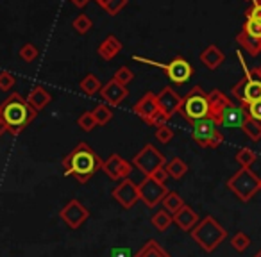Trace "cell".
Instances as JSON below:
<instances>
[{"label": "cell", "mask_w": 261, "mask_h": 257, "mask_svg": "<svg viewBox=\"0 0 261 257\" xmlns=\"http://www.w3.org/2000/svg\"><path fill=\"white\" fill-rule=\"evenodd\" d=\"M109 255H111V257H135L133 253H130V250L125 248V246H118V248H113Z\"/></svg>", "instance_id": "ee69618b"}, {"label": "cell", "mask_w": 261, "mask_h": 257, "mask_svg": "<svg viewBox=\"0 0 261 257\" xmlns=\"http://www.w3.org/2000/svg\"><path fill=\"white\" fill-rule=\"evenodd\" d=\"M150 223H152V227L156 229L158 232H165L172 223H174V216H172L168 211L160 209V211H156V214H152Z\"/></svg>", "instance_id": "d4e9b609"}, {"label": "cell", "mask_w": 261, "mask_h": 257, "mask_svg": "<svg viewBox=\"0 0 261 257\" xmlns=\"http://www.w3.org/2000/svg\"><path fill=\"white\" fill-rule=\"evenodd\" d=\"M120 52H122V41H120L115 34H109V36L97 47V54L100 55L104 61L115 59Z\"/></svg>", "instance_id": "d6986e66"}, {"label": "cell", "mask_w": 261, "mask_h": 257, "mask_svg": "<svg viewBox=\"0 0 261 257\" xmlns=\"http://www.w3.org/2000/svg\"><path fill=\"white\" fill-rule=\"evenodd\" d=\"M250 72H252L254 75H257V77H259V79H261V65H259V66H256V68H252V70H250Z\"/></svg>", "instance_id": "7dc6e473"}, {"label": "cell", "mask_w": 261, "mask_h": 257, "mask_svg": "<svg viewBox=\"0 0 261 257\" xmlns=\"http://www.w3.org/2000/svg\"><path fill=\"white\" fill-rule=\"evenodd\" d=\"M247 120H249V112H247L245 105H236L234 102H231L222 109V112L217 118V123L220 127H229V129H242Z\"/></svg>", "instance_id": "4fadbf2b"}, {"label": "cell", "mask_w": 261, "mask_h": 257, "mask_svg": "<svg viewBox=\"0 0 261 257\" xmlns=\"http://www.w3.org/2000/svg\"><path fill=\"white\" fill-rule=\"evenodd\" d=\"M127 95H129L127 86L116 82L115 79L108 80V82H106L104 86H102V90H100V97L106 100V104L113 105V107H116V105L122 104V102L127 98Z\"/></svg>", "instance_id": "e0dca14e"}, {"label": "cell", "mask_w": 261, "mask_h": 257, "mask_svg": "<svg viewBox=\"0 0 261 257\" xmlns=\"http://www.w3.org/2000/svg\"><path fill=\"white\" fill-rule=\"evenodd\" d=\"M236 43H240V47L245 48L252 58H256L257 54H261V41L247 36L243 31H240V33L236 34Z\"/></svg>", "instance_id": "cb8c5ba5"}, {"label": "cell", "mask_w": 261, "mask_h": 257, "mask_svg": "<svg viewBox=\"0 0 261 257\" xmlns=\"http://www.w3.org/2000/svg\"><path fill=\"white\" fill-rule=\"evenodd\" d=\"M93 115H95V120H97L98 125H108L113 118V111L108 104H98L97 107L93 109Z\"/></svg>", "instance_id": "1f68e13d"}, {"label": "cell", "mask_w": 261, "mask_h": 257, "mask_svg": "<svg viewBox=\"0 0 261 257\" xmlns=\"http://www.w3.org/2000/svg\"><path fill=\"white\" fill-rule=\"evenodd\" d=\"M133 111L138 118H142L145 123L152 127L165 125L168 122V118L160 111V105H158V97L152 91H147L135 105H133Z\"/></svg>", "instance_id": "52a82bcc"}, {"label": "cell", "mask_w": 261, "mask_h": 257, "mask_svg": "<svg viewBox=\"0 0 261 257\" xmlns=\"http://www.w3.org/2000/svg\"><path fill=\"white\" fill-rule=\"evenodd\" d=\"M111 196L123 209H133L140 202L138 184L135 181H130V179H123V181L118 182V186L113 188Z\"/></svg>", "instance_id": "7c38bea8"}, {"label": "cell", "mask_w": 261, "mask_h": 257, "mask_svg": "<svg viewBox=\"0 0 261 257\" xmlns=\"http://www.w3.org/2000/svg\"><path fill=\"white\" fill-rule=\"evenodd\" d=\"M0 115L6 123L8 134L18 136L34 122L38 111L20 93H13L0 104Z\"/></svg>", "instance_id": "6da1fadb"}, {"label": "cell", "mask_w": 261, "mask_h": 257, "mask_svg": "<svg viewBox=\"0 0 261 257\" xmlns=\"http://www.w3.org/2000/svg\"><path fill=\"white\" fill-rule=\"evenodd\" d=\"M207 97H210V107H211V112H210V118H213L215 122H217L218 115L222 112V109L225 107V105H229L232 100H229L227 95H224L220 90H213L207 93Z\"/></svg>", "instance_id": "7402d4cb"}, {"label": "cell", "mask_w": 261, "mask_h": 257, "mask_svg": "<svg viewBox=\"0 0 261 257\" xmlns=\"http://www.w3.org/2000/svg\"><path fill=\"white\" fill-rule=\"evenodd\" d=\"M210 97L200 86H195L182 97L181 105H179L177 115H181L186 122L195 123L199 120L210 118Z\"/></svg>", "instance_id": "277c9868"}, {"label": "cell", "mask_w": 261, "mask_h": 257, "mask_svg": "<svg viewBox=\"0 0 261 257\" xmlns=\"http://www.w3.org/2000/svg\"><path fill=\"white\" fill-rule=\"evenodd\" d=\"M135 257H170V253H168L156 239H149V241L135 253Z\"/></svg>", "instance_id": "603a6c76"}, {"label": "cell", "mask_w": 261, "mask_h": 257, "mask_svg": "<svg viewBox=\"0 0 261 257\" xmlns=\"http://www.w3.org/2000/svg\"><path fill=\"white\" fill-rule=\"evenodd\" d=\"M59 216H61V220L66 223V227L75 231V229H79L81 225L90 218V211H88V207H84L77 198H72L61 211H59Z\"/></svg>", "instance_id": "5bb4252c"}, {"label": "cell", "mask_w": 261, "mask_h": 257, "mask_svg": "<svg viewBox=\"0 0 261 257\" xmlns=\"http://www.w3.org/2000/svg\"><path fill=\"white\" fill-rule=\"evenodd\" d=\"M259 191H261V179H259Z\"/></svg>", "instance_id": "816d5d0a"}, {"label": "cell", "mask_w": 261, "mask_h": 257, "mask_svg": "<svg viewBox=\"0 0 261 257\" xmlns=\"http://www.w3.org/2000/svg\"><path fill=\"white\" fill-rule=\"evenodd\" d=\"M150 177H152L154 181H158V182H161V184H165V182H167V179L170 177V175H168L167 168H165V166H161L160 170H156V172H154V174L150 175Z\"/></svg>", "instance_id": "7bdbcfd3"}, {"label": "cell", "mask_w": 261, "mask_h": 257, "mask_svg": "<svg viewBox=\"0 0 261 257\" xmlns=\"http://www.w3.org/2000/svg\"><path fill=\"white\" fill-rule=\"evenodd\" d=\"M102 163L104 161L95 154V150L86 141H81L72 152L63 157L65 175L75 177L81 184H86L95 175V172L102 170Z\"/></svg>", "instance_id": "7a4b0ae2"}, {"label": "cell", "mask_w": 261, "mask_h": 257, "mask_svg": "<svg viewBox=\"0 0 261 257\" xmlns=\"http://www.w3.org/2000/svg\"><path fill=\"white\" fill-rule=\"evenodd\" d=\"M18 58L22 59V61H25V63H33L34 59L38 58V48H36V45L25 43V45H23V47L18 50Z\"/></svg>", "instance_id": "f35d334b"}, {"label": "cell", "mask_w": 261, "mask_h": 257, "mask_svg": "<svg viewBox=\"0 0 261 257\" xmlns=\"http://www.w3.org/2000/svg\"><path fill=\"white\" fill-rule=\"evenodd\" d=\"M77 125H79V129H81V131H84V132H91V131H93L95 127L98 125L97 120H95L93 111H84L83 115L77 118Z\"/></svg>", "instance_id": "4dcf8cb0"}, {"label": "cell", "mask_w": 261, "mask_h": 257, "mask_svg": "<svg viewBox=\"0 0 261 257\" xmlns=\"http://www.w3.org/2000/svg\"><path fill=\"white\" fill-rule=\"evenodd\" d=\"M27 102H29V104L33 105V107L36 109L38 112H40V111H43V109L47 107L48 104H50L52 97H50V93L45 90V88L34 86L33 90H31V93L27 95Z\"/></svg>", "instance_id": "44dd1931"}, {"label": "cell", "mask_w": 261, "mask_h": 257, "mask_svg": "<svg viewBox=\"0 0 261 257\" xmlns=\"http://www.w3.org/2000/svg\"><path fill=\"white\" fill-rule=\"evenodd\" d=\"M138 193H140V200H142L147 207L152 209V207H156L158 204L163 202L168 189H167V186L154 181L152 177H145L138 184Z\"/></svg>", "instance_id": "8fae6325"}, {"label": "cell", "mask_w": 261, "mask_h": 257, "mask_svg": "<svg viewBox=\"0 0 261 257\" xmlns=\"http://www.w3.org/2000/svg\"><path fill=\"white\" fill-rule=\"evenodd\" d=\"M245 16L250 20H256V22H261V4H252L249 9L245 11Z\"/></svg>", "instance_id": "b9f144b4"}, {"label": "cell", "mask_w": 261, "mask_h": 257, "mask_svg": "<svg viewBox=\"0 0 261 257\" xmlns=\"http://www.w3.org/2000/svg\"><path fill=\"white\" fill-rule=\"evenodd\" d=\"M72 27L75 29L77 34H86L93 27V22H91V18L88 15H77L72 22Z\"/></svg>", "instance_id": "e575fe53"}, {"label": "cell", "mask_w": 261, "mask_h": 257, "mask_svg": "<svg viewBox=\"0 0 261 257\" xmlns=\"http://www.w3.org/2000/svg\"><path fill=\"white\" fill-rule=\"evenodd\" d=\"M161 206H163L165 211H168L170 214H175L179 209H181L182 206H186L185 200H182V196L179 195L177 191H168L167 195H165L163 202H161Z\"/></svg>", "instance_id": "4316f807"}, {"label": "cell", "mask_w": 261, "mask_h": 257, "mask_svg": "<svg viewBox=\"0 0 261 257\" xmlns=\"http://www.w3.org/2000/svg\"><path fill=\"white\" fill-rule=\"evenodd\" d=\"M227 188L242 202H249L259 191V177L250 168H240L227 179Z\"/></svg>", "instance_id": "5b68a950"}, {"label": "cell", "mask_w": 261, "mask_h": 257, "mask_svg": "<svg viewBox=\"0 0 261 257\" xmlns=\"http://www.w3.org/2000/svg\"><path fill=\"white\" fill-rule=\"evenodd\" d=\"M6 123H4V120H2V115H0V138H2V134H6Z\"/></svg>", "instance_id": "bcb514c9"}, {"label": "cell", "mask_w": 261, "mask_h": 257, "mask_svg": "<svg viewBox=\"0 0 261 257\" xmlns=\"http://www.w3.org/2000/svg\"><path fill=\"white\" fill-rule=\"evenodd\" d=\"M218 123L213 118H204L192 123V138L200 149H218L224 143V134L218 131Z\"/></svg>", "instance_id": "8992f818"}, {"label": "cell", "mask_w": 261, "mask_h": 257, "mask_svg": "<svg viewBox=\"0 0 261 257\" xmlns=\"http://www.w3.org/2000/svg\"><path fill=\"white\" fill-rule=\"evenodd\" d=\"M252 257H261V248H259V250H257V252H256V253H254V255H252Z\"/></svg>", "instance_id": "681fc988"}, {"label": "cell", "mask_w": 261, "mask_h": 257, "mask_svg": "<svg viewBox=\"0 0 261 257\" xmlns=\"http://www.w3.org/2000/svg\"><path fill=\"white\" fill-rule=\"evenodd\" d=\"M167 164L165 156L154 145H145L135 157H133V166L138 168L145 177H150L156 170Z\"/></svg>", "instance_id": "9c48e42d"}, {"label": "cell", "mask_w": 261, "mask_h": 257, "mask_svg": "<svg viewBox=\"0 0 261 257\" xmlns=\"http://www.w3.org/2000/svg\"><path fill=\"white\" fill-rule=\"evenodd\" d=\"M231 95L245 107L252 102L261 100V79L254 75L250 70H247L245 77L231 88Z\"/></svg>", "instance_id": "ba28073f"}, {"label": "cell", "mask_w": 261, "mask_h": 257, "mask_svg": "<svg viewBox=\"0 0 261 257\" xmlns=\"http://www.w3.org/2000/svg\"><path fill=\"white\" fill-rule=\"evenodd\" d=\"M152 66H158V68L163 70L165 75H167L168 79H170L174 84H185V82H188V80L192 79V75H193V66L190 65V63L186 61L185 58H181V55L174 58L170 63H167V65L154 61Z\"/></svg>", "instance_id": "30bf717a"}, {"label": "cell", "mask_w": 261, "mask_h": 257, "mask_svg": "<svg viewBox=\"0 0 261 257\" xmlns=\"http://www.w3.org/2000/svg\"><path fill=\"white\" fill-rule=\"evenodd\" d=\"M16 84V79L13 73L9 72H0V91H9Z\"/></svg>", "instance_id": "ab89813d"}, {"label": "cell", "mask_w": 261, "mask_h": 257, "mask_svg": "<svg viewBox=\"0 0 261 257\" xmlns=\"http://www.w3.org/2000/svg\"><path fill=\"white\" fill-rule=\"evenodd\" d=\"M156 97H158V105H160V111L163 112L168 120H170L172 116L179 111V105H181L182 97H179V95L175 93L170 86L163 88V90H161Z\"/></svg>", "instance_id": "2e32d148"}, {"label": "cell", "mask_w": 261, "mask_h": 257, "mask_svg": "<svg viewBox=\"0 0 261 257\" xmlns=\"http://www.w3.org/2000/svg\"><path fill=\"white\" fill-rule=\"evenodd\" d=\"M243 132L247 134V138L252 139V141H259L261 139V122H257V120L250 118L245 122V125L242 127Z\"/></svg>", "instance_id": "f546056e"}, {"label": "cell", "mask_w": 261, "mask_h": 257, "mask_svg": "<svg viewBox=\"0 0 261 257\" xmlns=\"http://www.w3.org/2000/svg\"><path fill=\"white\" fill-rule=\"evenodd\" d=\"M102 172L108 175L111 181H123L129 179L130 172H133V163L123 159L120 154H111L108 159L102 163Z\"/></svg>", "instance_id": "9a60e30c"}, {"label": "cell", "mask_w": 261, "mask_h": 257, "mask_svg": "<svg viewBox=\"0 0 261 257\" xmlns=\"http://www.w3.org/2000/svg\"><path fill=\"white\" fill-rule=\"evenodd\" d=\"M224 59H225L224 52H222L217 45H207V47L200 52V61L210 70H217L218 66L224 63Z\"/></svg>", "instance_id": "ffe728a7"}, {"label": "cell", "mask_w": 261, "mask_h": 257, "mask_svg": "<svg viewBox=\"0 0 261 257\" xmlns=\"http://www.w3.org/2000/svg\"><path fill=\"white\" fill-rule=\"evenodd\" d=\"M192 239L204 250V252L211 253L225 241L227 238V231L215 220L213 216H204L195 227L192 229Z\"/></svg>", "instance_id": "3957f363"}, {"label": "cell", "mask_w": 261, "mask_h": 257, "mask_svg": "<svg viewBox=\"0 0 261 257\" xmlns=\"http://www.w3.org/2000/svg\"><path fill=\"white\" fill-rule=\"evenodd\" d=\"M127 2H129V0H102L98 6H100V8L108 13V15L116 16L123 8H125Z\"/></svg>", "instance_id": "836d02e7"}, {"label": "cell", "mask_w": 261, "mask_h": 257, "mask_svg": "<svg viewBox=\"0 0 261 257\" xmlns=\"http://www.w3.org/2000/svg\"><path fill=\"white\" fill-rule=\"evenodd\" d=\"M245 2H250V6H252V4H261V0H245Z\"/></svg>", "instance_id": "c3c4849f"}, {"label": "cell", "mask_w": 261, "mask_h": 257, "mask_svg": "<svg viewBox=\"0 0 261 257\" xmlns=\"http://www.w3.org/2000/svg\"><path fill=\"white\" fill-rule=\"evenodd\" d=\"M165 168H167L168 175H170L172 179H175V181H179V179H182L188 174V164H186L181 157H174L172 161H168V163L165 164Z\"/></svg>", "instance_id": "83f0119b"}, {"label": "cell", "mask_w": 261, "mask_h": 257, "mask_svg": "<svg viewBox=\"0 0 261 257\" xmlns=\"http://www.w3.org/2000/svg\"><path fill=\"white\" fill-rule=\"evenodd\" d=\"M247 112H249L250 118L261 122V100H256V102H252V104L247 105Z\"/></svg>", "instance_id": "60d3db41"}, {"label": "cell", "mask_w": 261, "mask_h": 257, "mask_svg": "<svg viewBox=\"0 0 261 257\" xmlns=\"http://www.w3.org/2000/svg\"><path fill=\"white\" fill-rule=\"evenodd\" d=\"M154 136H156L158 143H163V145H167V143H170L172 138H174V131H172L170 127L165 123V125L156 127V132H154Z\"/></svg>", "instance_id": "74e56055"}, {"label": "cell", "mask_w": 261, "mask_h": 257, "mask_svg": "<svg viewBox=\"0 0 261 257\" xmlns=\"http://www.w3.org/2000/svg\"><path fill=\"white\" fill-rule=\"evenodd\" d=\"M70 2H72L73 6H77V8H84V6H86L90 0H70Z\"/></svg>", "instance_id": "f6af8a7d"}, {"label": "cell", "mask_w": 261, "mask_h": 257, "mask_svg": "<svg viewBox=\"0 0 261 257\" xmlns=\"http://www.w3.org/2000/svg\"><path fill=\"white\" fill-rule=\"evenodd\" d=\"M95 2H97V4H100V2H102V0H95Z\"/></svg>", "instance_id": "f907efd6"}, {"label": "cell", "mask_w": 261, "mask_h": 257, "mask_svg": "<svg viewBox=\"0 0 261 257\" xmlns=\"http://www.w3.org/2000/svg\"><path fill=\"white\" fill-rule=\"evenodd\" d=\"M250 245H252V241H250V238L245 234V232H236V234L231 238V246L238 253H243Z\"/></svg>", "instance_id": "d6a6232c"}, {"label": "cell", "mask_w": 261, "mask_h": 257, "mask_svg": "<svg viewBox=\"0 0 261 257\" xmlns=\"http://www.w3.org/2000/svg\"><path fill=\"white\" fill-rule=\"evenodd\" d=\"M172 216H174V223L177 225L181 231H186V232H192V229L200 221L199 214H197L190 206H182L181 209H179L175 214H172Z\"/></svg>", "instance_id": "ac0fdd59"}, {"label": "cell", "mask_w": 261, "mask_h": 257, "mask_svg": "<svg viewBox=\"0 0 261 257\" xmlns=\"http://www.w3.org/2000/svg\"><path fill=\"white\" fill-rule=\"evenodd\" d=\"M79 88H81V91H83L84 95H88V97H93V95L100 93L102 84H100V80H98L97 75H93V73H88V75L79 82Z\"/></svg>", "instance_id": "484cf974"}, {"label": "cell", "mask_w": 261, "mask_h": 257, "mask_svg": "<svg viewBox=\"0 0 261 257\" xmlns=\"http://www.w3.org/2000/svg\"><path fill=\"white\" fill-rule=\"evenodd\" d=\"M113 79H115L116 82L123 84V86H129L130 80L135 79V72H133L130 68H127V66H120V68L115 72V75H113Z\"/></svg>", "instance_id": "8d00e7d4"}, {"label": "cell", "mask_w": 261, "mask_h": 257, "mask_svg": "<svg viewBox=\"0 0 261 257\" xmlns=\"http://www.w3.org/2000/svg\"><path fill=\"white\" fill-rule=\"evenodd\" d=\"M234 157H236V163L240 164V168H250L257 161L256 152L250 150V149H247V147L245 149H240Z\"/></svg>", "instance_id": "f1b7e54d"}, {"label": "cell", "mask_w": 261, "mask_h": 257, "mask_svg": "<svg viewBox=\"0 0 261 257\" xmlns=\"http://www.w3.org/2000/svg\"><path fill=\"white\" fill-rule=\"evenodd\" d=\"M242 31L247 34V36H250V38H254V40H259L261 41V22H256V20L247 18V22L243 23Z\"/></svg>", "instance_id": "d590c367"}]
</instances>
